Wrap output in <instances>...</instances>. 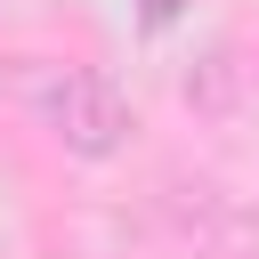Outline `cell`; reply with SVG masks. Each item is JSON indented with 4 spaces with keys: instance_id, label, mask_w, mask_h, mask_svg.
<instances>
[{
    "instance_id": "obj_1",
    "label": "cell",
    "mask_w": 259,
    "mask_h": 259,
    "mask_svg": "<svg viewBox=\"0 0 259 259\" xmlns=\"http://www.w3.org/2000/svg\"><path fill=\"white\" fill-rule=\"evenodd\" d=\"M40 121H49V138L65 146V154H81V162H113L121 146H130V97L97 73V65H57L49 73V89H40Z\"/></svg>"
}]
</instances>
